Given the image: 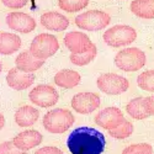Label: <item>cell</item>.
Wrapping results in <instances>:
<instances>
[{
  "label": "cell",
  "mask_w": 154,
  "mask_h": 154,
  "mask_svg": "<svg viewBox=\"0 0 154 154\" xmlns=\"http://www.w3.org/2000/svg\"><path fill=\"white\" fill-rule=\"evenodd\" d=\"M29 97L32 104H35L36 106L52 107L58 102L59 95L56 89L52 88L51 85L41 84V85H37L36 88L32 89L29 94Z\"/></svg>",
  "instance_id": "8"
},
{
  "label": "cell",
  "mask_w": 154,
  "mask_h": 154,
  "mask_svg": "<svg viewBox=\"0 0 154 154\" xmlns=\"http://www.w3.org/2000/svg\"><path fill=\"white\" fill-rule=\"evenodd\" d=\"M99 106L100 96L95 93H79L72 99V107L78 113H91Z\"/></svg>",
  "instance_id": "11"
},
{
  "label": "cell",
  "mask_w": 154,
  "mask_h": 154,
  "mask_svg": "<svg viewBox=\"0 0 154 154\" xmlns=\"http://www.w3.org/2000/svg\"><path fill=\"white\" fill-rule=\"evenodd\" d=\"M2 3L10 9H21L29 4V0H2Z\"/></svg>",
  "instance_id": "28"
},
{
  "label": "cell",
  "mask_w": 154,
  "mask_h": 154,
  "mask_svg": "<svg viewBox=\"0 0 154 154\" xmlns=\"http://www.w3.org/2000/svg\"><path fill=\"white\" fill-rule=\"evenodd\" d=\"M35 154H64V153L56 147H42L38 150H36Z\"/></svg>",
  "instance_id": "29"
},
{
  "label": "cell",
  "mask_w": 154,
  "mask_h": 154,
  "mask_svg": "<svg viewBox=\"0 0 154 154\" xmlns=\"http://www.w3.org/2000/svg\"><path fill=\"white\" fill-rule=\"evenodd\" d=\"M110 15L101 10H89L75 17L74 22L79 29L86 31H100L110 23Z\"/></svg>",
  "instance_id": "6"
},
{
  "label": "cell",
  "mask_w": 154,
  "mask_h": 154,
  "mask_svg": "<svg viewBox=\"0 0 154 154\" xmlns=\"http://www.w3.org/2000/svg\"><path fill=\"white\" fill-rule=\"evenodd\" d=\"M75 117L69 110L53 109L43 117V127L51 133H64L73 126Z\"/></svg>",
  "instance_id": "2"
},
{
  "label": "cell",
  "mask_w": 154,
  "mask_h": 154,
  "mask_svg": "<svg viewBox=\"0 0 154 154\" xmlns=\"http://www.w3.org/2000/svg\"><path fill=\"white\" fill-rule=\"evenodd\" d=\"M43 64H45V60L36 58L30 51H23L15 59V67L26 73H33L38 70Z\"/></svg>",
  "instance_id": "16"
},
{
  "label": "cell",
  "mask_w": 154,
  "mask_h": 154,
  "mask_svg": "<svg viewBox=\"0 0 154 154\" xmlns=\"http://www.w3.org/2000/svg\"><path fill=\"white\" fill-rule=\"evenodd\" d=\"M137 84L146 91H154V70H147L137 78Z\"/></svg>",
  "instance_id": "25"
},
{
  "label": "cell",
  "mask_w": 154,
  "mask_h": 154,
  "mask_svg": "<svg viewBox=\"0 0 154 154\" xmlns=\"http://www.w3.org/2000/svg\"><path fill=\"white\" fill-rule=\"evenodd\" d=\"M0 154H26V152L19 149L14 142L10 140V142H4L0 144Z\"/></svg>",
  "instance_id": "27"
},
{
  "label": "cell",
  "mask_w": 154,
  "mask_h": 154,
  "mask_svg": "<svg viewBox=\"0 0 154 154\" xmlns=\"http://www.w3.org/2000/svg\"><path fill=\"white\" fill-rule=\"evenodd\" d=\"M5 20L9 29L21 33H30L36 29V20L32 16L25 14V12H10L6 15Z\"/></svg>",
  "instance_id": "9"
},
{
  "label": "cell",
  "mask_w": 154,
  "mask_h": 154,
  "mask_svg": "<svg viewBox=\"0 0 154 154\" xmlns=\"http://www.w3.org/2000/svg\"><path fill=\"white\" fill-rule=\"evenodd\" d=\"M89 4V0H58V5L62 10L67 12H75L85 9Z\"/></svg>",
  "instance_id": "24"
},
{
  "label": "cell",
  "mask_w": 154,
  "mask_h": 154,
  "mask_svg": "<svg viewBox=\"0 0 154 154\" xmlns=\"http://www.w3.org/2000/svg\"><path fill=\"white\" fill-rule=\"evenodd\" d=\"M96 53H97V49H96V46L93 43V46L89 48L86 52L82 53V54H70V62L75 66H79V67H83V66H86L89 64L91 60H94V58L96 57Z\"/></svg>",
  "instance_id": "22"
},
{
  "label": "cell",
  "mask_w": 154,
  "mask_h": 154,
  "mask_svg": "<svg viewBox=\"0 0 154 154\" xmlns=\"http://www.w3.org/2000/svg\"><path fill=\"white\" fill-rule=\"evenodd\" d=\"M102 38L107 46L112 48H121L134 42L137 38V32L133 27L127 25H116L106 30Z\"/></svg>",
  "instance_id": "4"
},
{
  "label": "cell",
  "mask_w": 154,
  "mask_h": 154,
  "mask_svg": "<svg viewBox=\"0 0 154 154\" xmlns=\"http://www.w3.org/2000/svg\"><path fill=\"white\" fill-rule=\"evenodd\" d=\"M144 101H146V106H147L148 112L150 113V116H153L154 115V96L144 97Z\"/></svg>",
  "instance_id": "30"
},
{
  "label": "cell",
  "mask_w": 154,
  "mask_h": 154,
  "mask_svg": "<svg viewBox=\"0 0 154 154\" xmlns=\"http://www.w3.org/2000/svg\"><path fill=\"white\" fill-rule=\"evenodd\" d=\"M54 83L63 89L75 88L80 83V74L72 69H62L54 75Z\"/></svg>",
  "instance_id": "18"
},
{
  "label": "cell",
  "mask_w": 154,
  "mask_h": 154,
  "mask_svg": "<svg viewBox=\"0 0 154 154\" xmlns=\"http://www.w3.org/2000/svg\"><path fill=\"white\" fill-rule=\"evenodd\" d=\"M12 142H14V144L19 149L26 152V150H30L37 147L42 142V134L35 130H26L19 133L16 137H14Z\"/></svg>",
  "instance_id": "14"
},
{
  "label": "cell",
  "mask_w": 154,
  "mask_h": 154,
  "mask_svg": "<svg viewBox=\"0 0 154 154\" xmlns=\"http://www.w3.org/2000/svg\"><path fill=\"white\" fill-rule=\"evenodd\" d=\"M126 120L123 117L122 111L117 107H113V106L101 110L95 116V123L102 128H105L107 131L119 127Z\"/></svg>",
  "instance_id": "10"
},
{
  "label": "cell",
  "mask_w": 154,
  "mask_h": 154,
  "mask_svg": "<svg viewBox=\"0 0 154 154\" xmlns=\"http://www.w3.org/2000/svg\"><path fill=\"white\" fill-rule=\"evenodd\" d=\"M122 154H153V147L148 143L131 144L123 149Z\"/></svg>",
  "instance_id": "26"
},
{
  "label": "cell",
  "mask_w": 154,
  "mask_h": 154,
  "mask_svg": "<svg viewBox=\"0 0 154 154\" xmlns=\"http://www.w3.org/2000/svg\"><path fill=\"white\" fill-rule=\"evenodd\" d=\"M58 49H59V42L57 37L49 33H40L38 36H36L30 46V52L36 58L43 60L56 54Z\"/></svg>",
  "instance_id": "5"
},
{
  "label": "cell",
  "mask_w": 154,
  "mask_h": 154,
  "mask_svg": "<svg viewBox=\"0 0 154 154\" xmlns=\"http://www.w3.org/2000/svg\"><path fill=\"white\" fill-rule=\"evenodd\" d=\"M4 125H5V119H4V116L2 113H0V130L4 127Z\"/></svg>",
  "instance_id": "31"
},
{
  "label": "cell",
  "mask_w": 154,
  "mask_h": 154,
  "mask_svg": "<svg viewBox=\"0 0 154 154\" xmlns=\"http://www.w3.org/2000/svg\"><path fill=\"white\" fill-rule=\"evenodd\" d=\"M126 111L134 120H144L150 116L147 110L144 97H134L126 106Z\"/></svg>",
  "instance_id": "20"
},
{
  "label": "cell",
  "mask_w": 154,
  "mask_h": 154,
  "mask_svg": "<svg viewBox=\"0 0 154 154\" xmlns=\"http://www.w3.org/2000/svg\"><path fill=\"white\" fill-rule=\"evenodd\" d=\"M132 133H133V125L128 121H125L119 127L112 128V130L109 131V134L112 138H116V139H126Z\"/></svg>",
  "instance_id": "23"
},
{
  "label": "cell",
  "mask_w": 154,
  "mask_h": 154,
  "mask_svg": "<svg viewBox=\"0 0 154 154\" xmlns=\"http://www.w3.org/2000/svg\"><path fill=\"white\" fill-rule=\"evenodd\" d=\"M64 45L73 54H82L93 46V42L90 41L85 33L79 31H73L64 36Z\"/></svg>",
  "instance_id": "12"
},
{
  "label": "cell",
  "mask_w": 154,
  "mask_h": 154,
  "mask_svg": "<svg viewBox=\"0 0 154 154\" xmlns=\"http://www.w3.org/2000/svg\"><path fill=\"white\" fill-rule=\"evenodd\" d=\"M41 23L47 30L60 32L68 27L69 20L64 15H62L60 12L48 11V12H45V14L41 16Z\"/></svg>",
  "instance_id": "15"
},
{
  "label": "cell",
  "mask_w": 154,
  "mask_h": 154,
  "mask_svg": "<svg viewBox=\"0 0 154 154\" xmlns=\"http://www.w3.org/2000/svg\"><path fill=\"white\" fill-rule=\"evenodd\" d=\"M128 86L130 84L125 76L115 73H106L97 78V88L109 95H120L127 91Z\"/></svg>",
  "instance_id": "7"
},
{
  "label": "cell",
  "mask_w": 154,
  "mask_h": 154,
  "mask_svg": "<svg viewBox=\"0 0 154 154\" xmlns=\"http://www.w3.org/2000/svg\"><path fill=\"white\" fill-rule=\"evenodd\" d=\"M21 47V38L10 32L0 33V54H12Z\"/></svg>",
  "instance_id": "19"
},
{
  "label": "cell",
  "mask_w": 154,
  "mask_h": 154,
  "mask_svg": "<svg viewBox=\"0 0 154 154\" xmlns=\"http://www.w3.org/2000/svg\"><path fill=\"white\" fill-rule=\"evenodd\" d=\"M2 69H3V66H2V63H0V73H2Z\"/></svg>",
  "instance_id": "32"
},
{
  "label": "cell",
  "mask_w": 154,
  "mask_h": 154,
  "mask_svg": "<svg viewBox=\"0 0 154 154\" xmlns=\"http://www.w3.org/2000/svg\"><path fill=\"white\" fill-rule=\"evenodd\" d=\"M40 117V112L36 107L32 106H21L15 112V122L20 127H30L35 125Z\"/></svg>",
  "instance_id": "17"
},
{
  "label": "cell",
  "mask_w": 154,
  "mask_h": 154,
  "mask_svg": "<svg viewBox=\"0 0 154 154\" xmlns=\"http://www.w3.org/2000/svg\"><path fill=\"white\" fill-rule=\"evenodd\" d=\"M35 82V75L32 73H26L17 69L16 67L9 70L6 75V83L14 90H25L30 88Z\"/></svg>",
  "instance_id": "13"
},
{
  "label": "cell",
  "mask_w": 154,
  "mask_h": 154,
  "mask_svg": "<svg viewBox=\"0 0 154 154\" xmlns=\"http://www.w3.org/2000/svg\"><path fill=\"white\" fill-rule=\"evenodd\" d=\"M146 53L139 48H125L115 57L116 67L123 72H136L144 67L146 64Z\"/></svg>",
  "instance_id": "3"
},
{
  "label": "cell",
  "mask_w": 154,
  "mask_h": 154,
  "mask_svg": "<svg viewBox=\"0 0 154 154\" xmlns=\"http://www.w3.org/2000/svg\"><path fill=\"white\" fill-rule=\"evenodd\" d=\"M67 146L72 154H101L105 150V136L95 128H75L67 139Z\"/></svg>",
  "instance_id": "1"
},
{
  "label": "cell",
  "mask_w": 154,
  "mask_h": 154,
  "mask_svg": "<svg viewBox=\"0 0 154 154\" xmlns=\"http://www.w3.org/2000/svg\"><path fill=\"white\" fill-rule=\"evenodd\" d=\"M131 11L140 19H154V0H133Z\"/></svg>",
  "instance_id": "21"
}]
</instances>
